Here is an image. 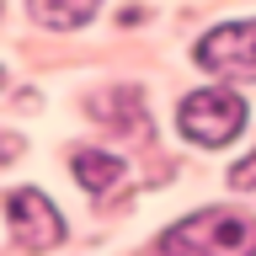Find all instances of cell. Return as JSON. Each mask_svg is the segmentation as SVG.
<instances>
[{
  "label": "cell",
  "instance_id": "1",
  "mask_svg": "<svg viewBox=\"0 0 256 256\" xmlns=\"http://www.w3.org/2000/svg\"><path fill=\"white\" fill-rule=\"evenodd\" d=\"M160 246H166V251H224V256H240V251H256V219L230 214V208H208V214H192L187 224L166 230Z\"/></svg>",
  "mask_w": 256,
  "mask_h": 256
},
{
  "label": "cell",
  "instance_id": "4",
  "mask_svg": "<svg viewBox=\"0 0 256 256\" xmlns=\"http://www.w3.org/2000/svg\"><path fill=\"white\" fill-rule=\"evenodd\" d=\"M6 219H11V235L22 240V246H32V251H43V246H59V240H64L59 208L48 203L38 187H16L11 198H6Z\"/></svg>",
  "mask_w": 256,
  "mask_h": 256
},
{
  "label": "cell",
  "instance_id": "6",
  "mask_svg": "<svg viewBox=\"0 0 256 256\" xmlns=\"http://www.w3.org/2000/svg\"><path fill=\"white\" fill-rule=\"evenodd\" d=\"M96 6L102 0H32V16L43 22V27H80V22H91Z\"/></svg>",
  "mask_w": 256,
  "mask_h": 256
},
{
  "label": "cell",
  "instance_id": "2",
  "mask_svg": "<svg viewBox=\"0 0 256 256\" xmlns=\"http://www.w3.org/2000/svg\"><path fill=\"white\" fill-rule=\"evenodd\" d=\"M246 128V102H240L235 91H224V86H214V91H192L187 102H182V134H187L192 144H208V150H219V144H230Z\"/></svg>",
  "mask_w": 256,
  "mask_h": 256
},
{
  "label": "cell",
  "instance_id": "5",
  "mask_svg": "<svg viewBox=\"0 0 256 256\" xmlns=\"http://www.w3.org/2000/svg\"><path fill=\"white\" fill-rule=\"evenodd\" d=\"M123 176H128V166L118 155H102V150H80L75 155V182L86 192H96V198H107L112 187H123Z\"/></svg>",
  "mask_w": 256,
  "mask_h": 256
},
{
  "label": "cell",
  "instance_id": "9",
  "mask_svg": "<svg viewBox=\"0 0 256 256\" xmlns=\"http://www.w3.org/2000/svg\"><path fill=\"white\" fill-rule=\"evenodd\" d=\"M0 80H6V75H0Z\"/></svg>",
  "mask_w": 256,
  "mask_h": 256
},
{
  "label": "cell",
  "instance_id": "3",
  "mask_svg": "<svg viewBox=\"0 0 256 256\" xmlns=\"http://www.w3.org/2000/svg\"><path fill=\"white\" fill-rule=\"evenodd\" d=\"M198 64L219 80H256V16L251 22H224L198 43Z\"/></svg>",
  "mask_w": 256,
  "mask_h": 256
},
{
  "label": "cell",
  "instance_id": "8",
  "mask_svg": "<svg viewBox=\"0 0 256 256\" xmlns=\"http://www.w3.org/2000/svg\"><path fill=\"white\" fill-rule=\"evenodd\" d=\"M16 150H22V144H16V139H11V134H0V160H11V155H16Z\"/></svg>",
  "mask_w": 256,
  "mask_h": 256
},
{
  "label": "cell",
  "instance_id": "7",
  "mask_svg": "<svg viewBox=\"0 0 256 256\" xmlns=\"http://www.w3.org/2000/svg\"><path fill=\"white\" fill-rule=\"evenodd\" d=\"M230 187H240V192H251V187H256V155H246L235 171H230Z\"/></svg>",
  "mask_w": 256,
  "mask_h": 256
}]
</instances>
